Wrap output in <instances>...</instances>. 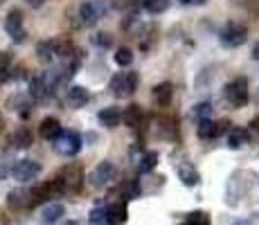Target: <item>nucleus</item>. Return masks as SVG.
I'll use <instances>...</instances> for the list:
<instances>
[{
  "mask_svg": "<svg viewBox=\"0 0 259 225\" xmlns=\"http://www.w3.org/2000/svg\"><path fill=\"white\" fill-rule=\"evenodd\" d=\"M52 142H54V151H57L59 156H66V158L79 153V149H81V138H79L74 131H61Z\"/></svg>",
  "mask_w": 259,
  "mask_h": 225,
  "instance_id": "f257e3e1",
  "label": "nucleus"
},
{
  "mask_svg": "<svg viewBox=\"0 0 259 225\" xmlns=\"http://www.w3.org/2000/svg\"><path fill=\"white\" fill-rule=\"evenodd\" d=\"M95 43L102 45V48H108L111 45V36L108 34H97V38H95Z\"/></svg>",
  "mask_w": 259,
  "mask_h": 225,
  "instance_id": "c756f323",
  "label": "nucleus"
},
{
  "mask_svg": "<svg viewBox=\"0 0 259 225\" xmlns=\"http://www.w3.org/2000/svg\"><path fill=\"white\" fill-rule=\"evenodd\" d=\"M9 68H12V57H9V52H0V83L9 79Z\"/></svg>",
  "mask_w": 259,
  "mask_h": 225,
  "instance_id": "5701e85b",
  "label": "nucleus"
},
{
  "mask_svg": "<svg viewBox=\"0 0 259 225\" xmlns=\"http://www.w3.org/2000/svg\"><path fill=\"white\" fill-rule=\"evenodd\" d=\"M104 14H106V5L102 0H88L79 7V18H81L83 25H95Z\"/></svg>",
  "mask_w": 259,
  "mask_h": 225,
  "instance_id": "20e7f679",
  "label": "nucleus"
},
{
  "mask_svg": "<svg viewBox=\"0 0 259 225\" xmlns=\"http://www.w3.org/2000/svg\"><path fill=\"white\" fill-rule=\"evenodd\" d=\"M99 122H102V126L106 128H115L119 122H122V113L117 111V108H104L102 113H99Z\"/></svg>",
  "mask_w": 259,
  "mask_h": 225,
  "instance_id": "2eb2a0df",
  "label": "nucleus"
},
{
  "mask_svg": "<svg viewBox=\"0 0 259 225\" xmlns=\"http://www.w3.org/2000/svg\"><path fill=\"white\" fill-rule=\"evenodd\" d=\"M43 3H46V0H27V5H29V7H41Z\"/></svg>",
  "mask_w": 259,
  "mask_h": 225,
  "instance_id": "2f4dec72",
  "label": "nucleus"
},
{
  "mask_svg": "<svg viewBox=\"0 0 259 225\" xmlns=\"http://www.w3.org/2000/svg\"><path fill=\"white\" fill-rule=\"evenodd\" d=\"M246 142H248V131L246 128H232V131L228 133V147L230 149H239V147H243Z\"/></svg>",
  "mask_w": 259,
  "mask_h": 225,
  "instance_id": "aec40b11",
  "label": "nucleus"
},
{
  "mask_svg": "<svg viewBox=\"0 0 259 225\" xmlns=\"http://www.w3.org/2000/svg\"><path fill=\"white\" fill-rule=\"evenodd\" d=\"M138 88V74L136 72H119L117 77H113L111 90L115 97H131Z\"/></svg>",
  "mask_w": 259,
  "mask_h": 225,
  "instance_id": "f03ea898",
  "label": "nucleus"
},
{
  "mask_svg": "<svg viewBox=\"0 0 259 225\" xmlns=\"http://www.w3.org/2000/svg\"><path fill=\"white\" fill-rule=\"evenodd\" d=\"M171 95H174V86L169 81L158 83V86L153 88V99L158 102V106H167V104L171 102Z\"/></svg>",
  "mask_w": 259,
  "mask_h": 225,
  "instance_id": "4468645a",
  "label": "nucleus"
},
{
  "mask_svg": "<svg viewBox=\"0 0 259 225\" xmlns=\"http://www.w3.org/2000/svg\"><path fill=\"white\" fill-rule=\"evenodd\" d=\"M210 111H212L210 104H198V106H196V115H198L201 119H205L207 115H210Z\"/></svg>",
  "mask_w": 259,
  "mask_h": 225,
  "instance_id": "c85d7f7f",
  "label": "nucleus"
},
{
  "mask_svg": "<svg viewBox=\"0 0 259 225\" xmlns=\"http://www.w3.org/2000/svg\"><path fill=\"white\" fill-rule=\"evenodd\" d=\"M185 225H187V223H185Z\"/></svg>",
  "mask_w": 259,
  "mask_h": 225,
  "instance_id": "4c0bfd02",
  "label": "nucleus"
},
{
  "mask_svg": "<svg viewBox=\"0 0 259 225\" xmlns=\"http://www.w3.org/2000/svg\"><path fill=\"white\" fill-rule=\"evenodd\" d=\"M181 3H185V5H192V3H196V0H181Z\"/></svg>",
  "mask_w": 259,
  "mask_h": 225,
  "instance_id": "f704fd0d",
  "label": "nucleus"
},
{
  "mask_svg": "<svg viewBox=\"0 0 259 225\" xmlns=\"http://www.w3.org/2000/svg\"><path fill=\"white\" fill-rule=\"evenodd\" d=\"M248 38V29L243 27V25L239 23H230L226 25V29L221 32V41L226 45H230V48H239V45H243Z\"/></svg>",
  "mask_w": 259,
  "mask_h": 225,
  "instance_id": "423d86ee",
  "label": "nucleus"
},
{
  "mask_svg": "<svg viewBox=\"0 0 259 225\" xmlns=\"http://www.w3.org/2000/svg\"><path fill=\"white\" fill-rule=\"evenodd\" d=\"M36 54L43 63H50L54 57H57V41H46V43H38Z\"/></svg>",
  "mask_w": 259,
  "mask_h": 225,
  "instance_id": "6ab92c4d",
  "label": "nucleus"
},
{
  "mask_svg": "<svg viewBox=\"0 0 259 225\" xmlns=\"http://www.w3.org/2000/svg\"><path fill=\"white\" fill-rule=\"evenodd\" d=\"M252 57H255V59H257V61H259V43L255 45V48H252Z\"/></svg>",
  "mask_w": 259,
  "mask_h": 225,
  "instance_id": "72a5a7b5",
  "label": "nucleus"
},
{
  "mask_svg": "<svg viewBox=\"0 0 259 225\" xmlns=\"http://www.w3.org/2000/svg\"><path fill=\"white\" fill-rule=\"evenodd\" d=\"M106 223L108 225H122L126 223V205L113 203L106 207Z\"/></svg>",
  "mask_w": 259,
  "mask_h": 225,
  "instance_id": "9b49d317",
  "label": "nucleus"
},
{
  "mask_svg": "<svg viewBox=\"0 0 259 225\" xmlns=\"http://www.w3.org/2000/svg\"><path fill=\"white\" fill-rule=\"evenodd\" d=\"M122 122L126 124L128 128H138V126H140V122H142V111H140V106H128L126 111L122 113Z\"/></svg>",
  "mask_w": 259,
  "mask_h": 225,
  "instance_id": "a211bd4d",
  "label": "nucleus"
},
{
  "mask_svg": "<svg viewBox=\"0 0 259 225\" xmlns=\"http://www.w3.org/2000/svg\"><path fill=\"white\" fill-rule=\"evenodd\" d=\"M158 164V153H153V151H149V153H144V156L140 158V162H138V171L140 173H149L153 167Z\"/></svg>",
  "mask_w": 259,
  "mask_h": 225,
  "instance_id": "412c9836",
  "label": "nucleus"
},
{
  "mask_svg": "<svg viewBox=\"0 0 259 225\" xmlns=\"http://www.w3.org/2000/svg\"><path fill=\"white\" fill-rule=\"evenodd\" d=\"M91 223H106V209H93Z\"/></svg>",
  "mask_w": 259,
  "mask_h": 225,
  "instance_id": "cd10ccee",
  "label": "nucleus"
},
{
  "mask_svg": "<svg viewBox=\"0 0 259 225\" xmlns=\"http://www.w3.org/2000/svg\"><path fill=\"white\" fill-rule=\"evenodd\" d=\"M63 214H66V209H63L61 203H50V205L43 207V212H41V223L43 225H52V223H57Z\"/></svg>",
  "mask_w": 259,
  "mask_h": 225,
  "instance_id": "f8f14e48",
  "label": "nucleus"
},
{
  "mask_svg": "<svg viewBox=\"0 0 259 225\" xmlns=\"http://www.w3.org/2000/svg\"><path fill=\"white\" fill-rule=\"evenodd\" d=\"M12 142L16 144V147H21V149H25V147H29L32 144V133L27 131V128H18L16 133H14V138H12Z\"/></svg>",
  "mask_w": 259,
  "mask_h": 225,
  "instance_id": "4be33fe9",
  "label": "nucleus"
},
{
  "mask_svg": "<svg viewBox=\"0 0 259 225\" xmlns=\"http://www.w3.org/2000/svg\"><path fill=\"white\" fill-rule=\"evenodd\" d=\"M7 173H12V169H7V164H5L3 160H0V180L7 176Z\"/></svg>",
  "mask_w": 259,
  "mask_h": 225,
  "instance_id": "7c9ffc66",
  "label": "nucleus"
},
{
  "mask_svg": "<svg viewBox=\"0 0 259 225\" xmlns=\"http://www.w3.org/2000/svg\"><path fill=\"white\" fill-rule=\"evenodd\" d=\"M66 102H68V106H70V108H81V106H86V102H88V90L81 88V86H72L70 90H68V95H66Z\"/></svg>",
  "mask_w": 259,
  "mask_h": 225,
  "instance_id": "ddd939ff",
  "label": "nucleus"
},
{
  "mask_svg": "<svg viewBox=\"0 0 259 225\" xmlns=\"http://www.w3.org/2000/svg\"><path fill=\"white\" fill-rule=\"evenodd\" d=\"M41 173V164L34 162V160H18L12 167V176L18 180V183H29Z\"/></svg>",
  "mask_w": 259,
  "mask_h": 225,
  "instance_id": "39448f33",
  "label": "nucleus"
},
{
  "mask_svg": "<svg viewBox=\"0 0 259 225\" xmlns=\"http://www.w3.org/2000/svg\"><path fill=\"white\" fill-rule=\"evenodd\" d=\"M5 29H7V34L14 38L16 43H21L25 38V27H23V14L18 12V9H14V12L7 14V21H5Z\"/></svg>",
  "mask_w": 259,
  "mask_h": 225,
  "instance_id": "6e6552de",
  "label": "nucleus"
},
{
  "mask_svg": "<svg viewBox=\"0 0 259 225\" xmlns=\"http://www.w3.org/2000/svg\"><path fill=\"white\" fill-rule=\"evenodd\" d=\"M178 173H181V180H183V183L189 185V187L198 183V173L194 171L192 167H181V169H178Z\"/></svg>",
  "mask_w": 259,
  "mask_h": 225,
  "instance_id": "393cba45",
  "label": "nucleus"
},
{
  "mask_svg": "<svg viewBox=\"0 0 259 225\" xmlns=\"http://www.w3.org/2000/svg\"><path fill=\"white\" fill-rule=\"evenodd\" d=\"M0 3H3V0H0Z\"/></svg>",
  "mask_w": 259,
  "mask_h": 225,
  "instance_id": "e433bc0d",
  "label": "nucleus"
},
{
  "mask_svg": "<svg viewBox=\"0 0 259 225\" xmlns=\"http://www.w3.org/2000/svg\"><path fill=\"white\" fill-rule=\"evenodd\" d=\"M61 180L66 185V192H79L83 185V171L79 167H68L61 173Z\"/></svg>",
  "mask_w": 259,
  "mask_h": 225,
  "instance_id": "1a4fd4ad",
  "label": "nucleus"
},
{
  "mask_svg": "<svg viewBox=\"0 0 259 225\" xmlns=\"http://www.w3.org/2000/svg\"><path fill=\"white\" fill-rule=\"evenodd\" d=\"M196 133H198V138H203V140H210V138H217L219 133H221V128H219V124H214L212 119H201L198 122V126H196Z\"/></svg>",
  "mask_w": 259,
  "mask_h": 225,
  "instance_id": "dca6fc26",
  "label": "nucleus"
},
{
  "mask_svg": "<svg viewBox=\"0 0 259 225\" xmlns=\"http://www.w3.org/2000/svg\"><path fill=\"white\" fill-rule=\"evenodd\" d=\"M115 63H117V66H122V68L131 66V63H133V52L128 48H119L117 54H115Z\"/></svg>",
  "mask_w": 259,
  "mask_h": 225,
  "instance_id": "b1692460",
  "label": "nucleus"
},
{
  "mask_svg": "<svg viewBox=\"0 0 259 225\" xmlns=\"http://www.w3.org/2000/svg\"><path fill=\"white\" fill-rule=\"evenodd\" d=\"M111 180H115V164L108 162V160H104V162H99L97 167L93 169L91 183L95 185V187H106Z\"/></svg>",
  "mask_w": 259,
  "mask_h": 225,
  "instance_id": "0eeeda50",
  "label": "nucleus"
},
{
  "mask_svg": "<svg viewBox=\"0 0 259 225\" xmlns=\"http://www.w3.org/2000/svg\"><path fill=\"white\" fill-rule=\"evenodd\" d=\"M167 5H169L167 0H144V7H147L151 14H160V12H165Z\"/></svg>",
  "mask_w": 259,
  "mask_h": 225,
  "instance_id": "a878e982",
  "label": "nucleus"
},
{
  "mask_svg": "<svg viewBox=\"0 0 259 225\" xmlns=\"http://www.w3.org/2000/svg\"><path fill=\"white\" fill-rule=\"evenodd\" d=\"M63 225H79L77 221H68V223H63Z\"/></svg>",
  "mask_w": 259,
  "mask_h": 225,
  "instance_id": "c9c22d12",
  "label": "nucleus"
},
{
  "mask_svg": "<svg viewBox=\"0 0 259 225\" xmlns=\"http://www.w3.org/2000/svg\"><path fill=\"white\" fill-rule=\"evenodd\" d=\"M226 99L235 108H241L248 104V81L243 77H237L235 81H230L226 86Z\"/></svg>",
  "mask_w": 259,
  "mask_h": 225,
  "instance_id": "7ed1b4c3",
  "label": "nucleus"
},
{
  "mask_svg": "<svg viewBox=\"0 0 259 225\" xmlns=\"http://www.w3.org/2000/svg\"><path fill=\"white\" fill-rule=\"evenodd\" d=\"M187 225H210V218H207V214H203V212H194V214H189Z\"/></svg>",
  "mask_w": 259,
  "mask_h": 225,
  "instance_id": "bb28decb",
  "label": "nucleus"
},
{
  "mask_svg": "<svg viewBox=\"0 0 259 225\" xmlns=\"http://www.w3.org/2000/svg\"><path fill=\"white\" fill-rule=\"evenodd\" d=\"M59 133H61V124H59L57 117H46L41 122V135L46 140H54Z\"/></svg>",
  "mask_w": 259,
  "mask_h": 225,
  "instance_id": "f3484780",
  "label": "nucleus"
},
{
  "mask_svg": "<svg viewBox=\"0 0 259 225\" xmlns=\"http://www.w3.org/2000/svg\"><path fill=\"white\" fill-rule=\"evenodd\" d=\"M250 126H252V131H259V117L252 119V124H250Z\"/></svg>",
  "mask_w": 259,
  "mask_h": 225,
  "instance_id": "473e14b6",
  "label": "nucleus"
},
{
  "mask_svg": "<svg viewBox=\"0 0 259 225\" xmlns=\"http://www.w3.org/2000/svg\"><path fill=\"white\" fill-rule=\"evenodd\" d=\"M50 93H52V90H50L46 77H36L29 81V97L36 99V102H46Z\"/></svg>",
  "mask_w": 259,
  "mask_h": 225,
  "instance_id": "9d476101",
  "label": "nucleus"
}]
</instances>
